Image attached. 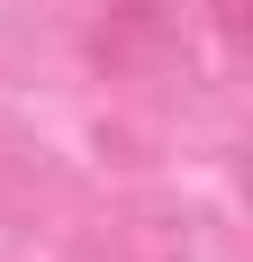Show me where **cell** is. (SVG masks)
Masks as SVG:
<instances>
[{
  "mask_svg": "<svg viewBox=\"0 0 253 262\" xmlns=\"http://www.w3.org/2000/svg\"><path fill=\"white\" fill-rule=\"evenodd\" d=\"M217 27H226V46H244V0H217Z\"/></svg>",
  "mask_w": 253,
  "mask_h": 262,
  "instance_id": "6da1fadb",
  "label": "cell"
}]
</instances>
